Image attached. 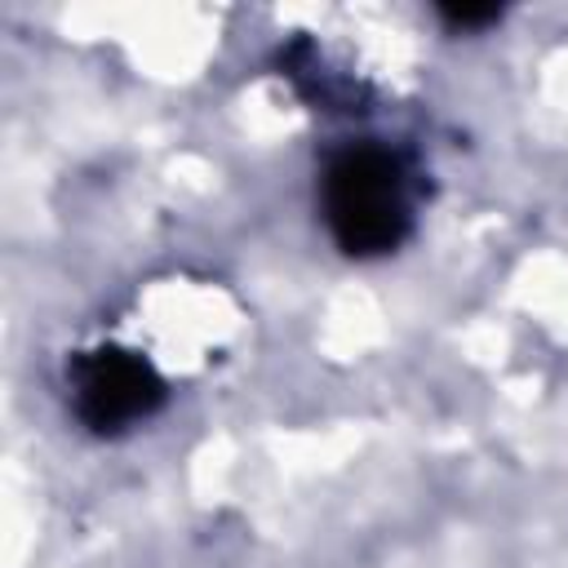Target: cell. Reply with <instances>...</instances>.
<instances>
[{
  "label": "cell",
  "mask_w": 568,
  "mask_h": 568,
  "mask_svg": "<svg viewBox=\"0 0 568 568\" xmlns=\"http://www.w3.org/2000/svg\"><path fill=\"white\" fill-rule=\"evenodd\" d=\"M324 209L346 253H386L408 226L404 169L377 146L342 151L324 178Z\"/></svg>",
  "instance_id": "1"
},
{
  "label": "cell",
  "mask_w": 568,
  "mask_h": 568,
  "mask_svg": "<svg viewBox=\"0 0 568 568\" xmlns=\"http://www.w3.org/2000/svg\"><path fill=\"white\" fill-rule=\"evenodd\" d=\"M160 399V377L146 359L124 351H98L75 368V413L93 430H115L146 417Z\"/></svg>",
  "instance_id": "2"
},
{
  "label": "cell",
  "mask_w": 568,
  "mask_h": 568,
  "mask_svg": "<svg viewBox=\"0 0 568 568\" xmlns=\"http://www.w3.org/2000/svg\"><path fill=\"white\" fill-rule=\"evenodd\" d=\"M444 13H448V22H457V27H479V22H493V18H497L493 4H457V9H444Z\"/></svg>",
  "instance_id": "3"
}]
</instances>
